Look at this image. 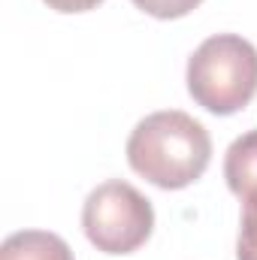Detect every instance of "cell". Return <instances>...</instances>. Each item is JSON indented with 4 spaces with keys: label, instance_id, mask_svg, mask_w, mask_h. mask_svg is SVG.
Instances as JSON below:
<instances>
[{
    "label": "cell",
    "instance_id": "7a4b0ae2",
    "mask_svg": "<svg viewBox=\"0 0 257 260\" xmlns=\"http://www.w3.org/2000/svg\"><path fill=\"white\" fill-rule=\"evenodd\" d=\"M188 94L212 115H233L257 94V49L239 34H215L188 58Z\"/></svg>",
    "mask_w": 257,
    "mask_h": 260
},
{
    "label": "cell",
    "instance_id": "52a82bcc",
    "mask_svg": "<svg viewBox=\"0 0 257 260\" xmlns=\"http://www.w3.org/2000/svg\"><path fill=\"white\" fill-rule=\"evenodd\" d=\"M130 3H133L136 9H142L145 15H151V18L173 21V18H185V15H191L203 0H130Z\"/></svg>",
    "mask_w": 257,
    "mask_h": 260
},
{
    "label": "cell",
    "instance_id": "3957f363",
    "mask_svg": "<svg viewBox=\"0 0 257 260\" xmlns=\"http://www.w3.org/2000/svg\"><path fill=\"white\" fill-rule=\"evenodd\" d=\"M82 230L103 254H133L154 230V209L130 182L109 179L85 197Z\"/></svg>",
    "mask_w": 257,
    "mask_h": 260
},
{
    "label": "cell",
    "instance_id": "277c9868",
    "mask_svg": "<svg viewBox=\"0 0 257 260\" xmlns=\"http://www.w3.org/2000/svg\"><path fill=\"white\" fill-rule=\"evenodd\" d=\"M224 179L239 200L257 194V127L230 142L224 154Z\"/></svg>",
    "mask_w": 257,
    "mask_h": 260
},
{
    "label": "cell",
    "instance_id": "ba28073f",
    "mask_svg": "<svg viewBox=\"0 0 257 260\" xmlns=\"http://www.w3.org/2000/svg\"><path fill=\"white\" fill-rule=\"evenodd\" d=\"M49 9H55V12H67V15H73V12H88V9H97L103 0H43Z\"/></svg>",
    "mask_w": 257,
    "mask_h": 260
},
{
    "label": "cell",
    "instance_id": "8992f818",
    "mask_svg": "<svg viewBox=\"0 0 257 260\" xmlns=\"http://www.w3.org/2000/svg\"><path fill=\"white\" fill-rule=\"evenodd\" d=\"M239 218V239H236V260H257V194L242 200Z\"/></svg>",
    "mask_w": 257,
    "mask_h": 260
},
{
    "label": "cell",
    "instance_id": "5b68a950",
    "mask_svg": "<svg viewBox=\"0 0 257 260\" xmlns=\"http://www.w3.org/2000/svg\"><path fill=\"white\" fill-rule=\"evenodd\" d=\"M0 260H73V251L58 233L18 230L3 239Z\"/></svg>",
    "mask_w": 257,
    "mask_h": 260
},
{
    "label": "cell",
    "instance_id": "6da1fadb",
    "mask_svg": "<svg viewBox=\"0 0 257 260\" xmlns=\"http://www.w3.org/2000/svg\"><path fill=\"white\" fill-rule=\"evenodd\" d=\"M212 160V136L194 115L164 109L145 115L127 139V164L164 191H182L203 179Z\"/></svg>",
    "mask_w": 257,
    "mask_h": 260
}]
</instances>
